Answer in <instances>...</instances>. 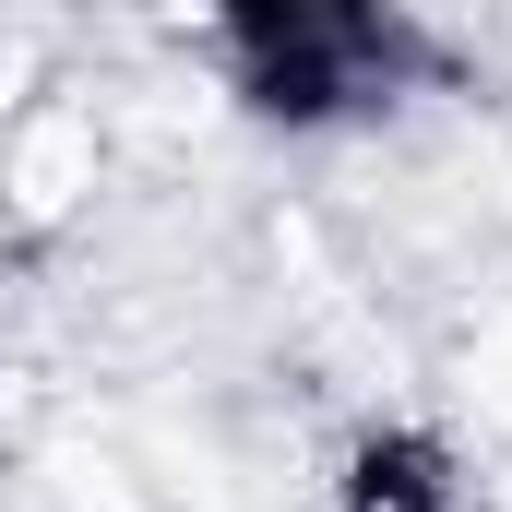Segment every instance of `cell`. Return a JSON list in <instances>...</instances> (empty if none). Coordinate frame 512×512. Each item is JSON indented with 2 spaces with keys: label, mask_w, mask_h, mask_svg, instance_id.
<instances>
[{
  "label": "cell",
  "mask_w": 512,
  "mask_h": 512,
  "mask_svg": "<svg viewBox=\"0 0 512 512\" xmlns=\"http://www.w3.org/2000/svg\"><path fill=\"white\" fill-rule=\"evenodd\" d=\"M179 36L262 131H358L453 72L417 0H179Z\"/></svg>",
  "instance_id": "cell-1"
},
{
  "label": "cell",
  "mask_w": 512,
  "mask_h": 512,
  "mask_svg": "<svg viewBox=\"0 0 512 512\" xmlns=\"http://www.w3.org/2000/svg\"><path fill=\"white\" fill-rule=\"evenodd\" d=\"M310 512H465V453L429 417H370L334 441Z\"/></svg>",
  "instance_id": "cell-2"
}]
</instances>
